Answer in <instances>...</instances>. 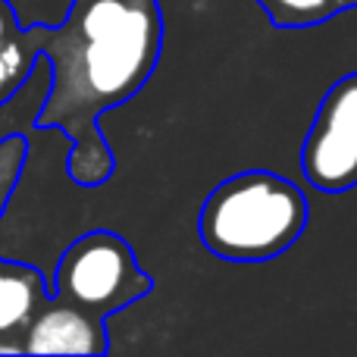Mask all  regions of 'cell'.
Masks as SVG:
<instances>
[{
  "label": "cell",
  "mask_w": 357,
  "mask_h": 357,
  "mask_svg": "<svg viewBox=\"0 0 357 357\" xmlns=\"http://www.w3.org/2000/svg\"><path fill=\"white\" fill-rule=\"evenodd\" d=\"M50 88L35 126L69 138V178L98 188L116 173L98 119L132 100L154 75L163 50L160 0H73L56 25H29Z\"/></svg>",
  "instance_id": "obj_1"
},
{
  "label": "cell",
  "mask_w": 357,
  "mask_h": 357,
  "mask_svg": "<svg viewBox=\"0 0 357 357\" xmlns=\"http://www.w3.org/2000/svg\"><path fill=\"white\" fill-rule=\"evenodd\" d=\"M310 204L304 191L270 169L229 176L197 213V238L229 264H266L304 235Z\"/></svg>",
  "instance_id": "obj_2"
},
{
  "label": "cell",
  "mask_w": 357,
  "mask_h": 357,
  "mask_svg": "<svg viewBox=\"0 0 357 357\" xmlns=\"http://www.w3.org/2000/svg\"><path fill=\"white\" fill-rule=\"evenodd\" d=\"M151 289L154 279L138 266L135 248L110 229L79 235L56 260L54 295L100 320L142 301Z\"/></svg>",
  "instance_id": "obj_3"
},
{
  "label": "cell",
  "mask_w": 357,
  "mask_h": 357,
  "mask_svg": "<svg viewBox=\"0 0 357 357\" xmlns=\"http://www.w3.org/2000/svg\"><path fill=\"white\" fill-rule=\"evenodd\" d=\"M301 173L323 195L357 188V73L323 94L301 144Z\"/></svg>",
  "instance_id": "obj_4"
},
{
  "label": "cell",
  "mask_w": 357,
  "mask_h": 357,
  "mask_svg": "<svg viewBox=\"0 0 357 357\" xmlns=\"http://www.w3.org/2000/svg\"><path fill=\"white\" fill-rule=\"evenodd\" d=\"M22 351L31 354H107V320L88 314L82 307L47 298L44 307L35 314V320L25 326Z\"/></svg>",
  "instance_id": "obj_5"
},
{
  "label": "cell",
  "mask_w": 357,
  "mask_h": 357,
  "mask_svg": "<svg viewBox=\"0 0 357 357\" xmlns=\"http://www.w3.org/2000/svg\"><path fill=\"white\" fill-rule=\"evenodd\" d=\"M47 298L50 291L35 266L0 260V335H22Z\"/></svg>",
  "instance_id": "obj_6"
},
{
  "label": "cell",
  "mask_w": 357,
  "mask_h": 357,
  "mask_svg": "<svg viewBox=\"0 0 357 357\" xmlns=\"http://www.w3.org/2000/svg\"><path fill=\"white\" fill-rule=\"evenodd\" d=\"M276 29H310L345 13L342 0H257Z\"/></svg>",
  "instance_id": "obj_7"
},
{
  "label": "cell",
  "mask_w": 357,
  "mask_h": 357,
  "mask_svg": "<svg viewBox=\"0 0 357 357\" xmlns=\"http://www.w3.org/2000/svg\"><path fill=\"white\" fill-rule=\"evenodd\" d=\"M25 157H29V142L22 135H6L0 142V216H3L6 204H10L13 191L19 185Z\"/></svg>",
  "instance_id": "obj_8"
},
{
  "label": "cell",
  "mask_w": 357,
  "mask_h": 357,
  "mask_svg": "<svg viewBox=\"0 0 357 357\" xmlns=\"http://www.w3.org/2000/svg\"><path fill=\"white\" fill-rule=\"evenodd\" d=\"M19 29V19H16V6L10 3V0H0V41H3L6 35H13V31Z\"/></svg>",
  "instance_id": "obj_9"
},
{
  "label": "cell",
  "mask_w": 357,
  "mask_h": 357,
  "mask_svg": "<svg viewBox=\"0 0 357 357\" xmlns=\"http://www.w3.org/2000/svg\"><path fill=\"white\" fill-rule=\"evenodd\" d=\"M342 6H345V10H357V0H342Z\"/></svg>",
  "instance_id": "obj_10"
}]
</instances>
